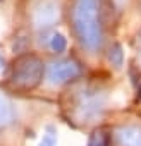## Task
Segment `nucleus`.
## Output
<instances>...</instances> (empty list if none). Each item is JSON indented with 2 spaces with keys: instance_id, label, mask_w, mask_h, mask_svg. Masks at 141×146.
<instances>
[{
  "instance_id": "nucleus-1",
  "label": "nucleus",
  "mask_w": 141,
  "mask_h": 146,
  "mask_svg": "<svg viewBox=\"0 0 141 146\" xmlns=\"http://www.w3.org/2000/svg\"><path fill=\"white\" fill-rule=\"evenodd\" d=\"M70 21L81 48L88 53H98L105 40L100 0H74Z\"/></svg>"
},
{
  "instance_id": "nucleus-2",
  "label": "nucleus",
  "mask_w": 141,
  "mask_h": 146,
  "mask_svg": "<svg viewBox=\"0 0 141 146\" xmlns=\"http://www.w3.org/2000/svg\"><path fill=\"white\" fill-rule=\"evenodd\" d=\"M45 65L36 55H23L14 62L12 67V83L19 88H35L43 79Z\"/></svg>"
},
{
  "instance_id": "nucleus-3",
  "label": "nucleus",
  "mask_w": 141,
  "mask_h": 146,
  "mask_svg": "<svg viewBox=\"0 0 141 146\" xmlns=\"http://www.w3.org/2000/svg\"><path fill=\"white\" fill-rule=\"evenodd\" d=\"M107 98L98 90H83L78 103H76V115L81 122H95L105 112Z\"/></svg>"
},
{
  "instance_id": "nucleus-4",
  "label": "nucleus",
  "mask_w": 141,
  "mask_h": 146,
  "mask_svg": "<svg viewBox=\"0 0 141 146\" xmlns=\"http://www.w3.org/2000/svg\"><path fill=\"white\" fill-rule=\"evenodd\" d=\"M81 74V65L74 58H60L47 65V81L52 86H62Z\"/></svg>"
},
{
  "instance_id": "nucleus-5",
  "label": "nucleus",
  "mask_w": 141,
  "mask_h": 146,
  "mask_svg": "<svg viewBox=\"0 0 141 146\" xmlns=\"http://www.w3.org/2000/svg\"><path fill=\"white\" fill-rule=\"evenodd\" d=\"M60 7L55 0H41V2L33 9V24L40 31H47L53 28L59 21Z\"/></svg>"
},
{
  "instance_id": "nucleus-6",
  "label": "nucleus",
  "mask_w": 141,
  "mask_h": 146,
  "mask_svg": "<svg viewBox=\"0 0 141 146\" xmlns=\"http://www.w3.org/2000/svg\"><path fill=\"white\" fill-rule=\"evenodd\" d=\"M114 137L119 146H141V127L134 124L120 125L115 129Z\"/></svg>"
},
{
  "instance_id": "nucleus-7",
  "label": "nucleus",
  "mask_w": 141,
  "mask_h": 146,
  "mask_svg": "<svg viewBox=\"0 0 141 146\" xmlns=\"http://www.w3.org/2000/svg\"><path fill=\"white\" fill-rule=\"evenodd\" d=\"M16 119V110L12 102L0 91V127H7L14 122Z\"/></svg>"
},
{
  "instance_id": "nucleus-8",
  "label": "nucleus",
  "mask_w": 141,
  "mask_h": 146,
  "mask_svg": "<svg viewBox=\"0 0 141 146\" xmlns=\"http://www.w3.org/2000/svg\"><path fill=\"white\" fill-rule=\"evenodd\" d=\"M108 62L115 67V69H120L122 64H124V50H122V45L120 43H114L110 48H108Z\"/></svg>"
},
{
  "instance_id": "nucleus-9",
  "label": "nucleus",
  "mask_w": 141,
  "mask_h": 146,
  "mask_svg": "<svg viewBox=\"0 0 141 146\" xmlns=\"http://www.w3.org/2000/svg\"><path fill=\"white\" fill-rule=\"evenodd\" d=\"M67 45H69V41H67L65 35H62V33H53L48 41V46L53 53H64L67 50Z\"/></svg>"
},
{
  "instance_id": "nucleus-10",
  "label": "nucleus",
  "mask_w": 141,
  "mask_h": 146,
  "mask_svg": "<svg viewBox=\"0 0 141 146\" xmlns=\"http://www.w3.org/2000/svg\"><path fill=\"white\" fill-rule=\"evenodd\" d=\"M40 146H57V131H55L53 125L47 127V134L43 136Z\"/></svg>"
},
{
  "instance_id": "nucleus-11",
  "label": "nucleus",
  "mask_w": 141,
  "mask_h": 146,
  "mask_svg": "<svg viewBox=\"0 0 141 146\" xmlns=\"http://www.w3.org/2000/svg\"><path fill=\"white\" fill-rule=\"evenodd\" d=\"M88 146H107V144H105V139H103V136H95L93 139H90Z\"/></svg>"
},
{
  "instance_id": "nucleus-12",
  "label": "nucleus",
  "mask_w": 141,
  "mask_h": 146,
  "mask_svg": "<svg viewBox=\"0 0 141 146\" xmlns=\"http://www.w3.org/2000/svg\"><path fill=\"white\" fill-rule=\"evenodd\" d=\"M5 69V58L2 57V53H0V72H2Z\"/></svg>"
}]
</instances>
